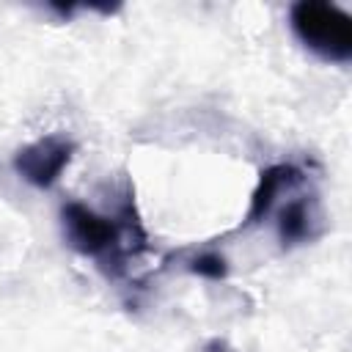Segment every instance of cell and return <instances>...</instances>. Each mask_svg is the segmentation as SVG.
Segmentation results:
<instances>
[{"label":"cell","instance_id":"obj_5","mask_svg":"<svg viewBox=\"0 0 352 352\" xmlns=\"http://www.w3.org/2000/svg\"><path fill=\"white\" fill-rule=\"evenodd\" d=\"M278 236L283 245H297L311 236V209L305 201H289L278 214Z\"/></svg>","mask_w":352,"mask_h":352},{"label":"cell","instance_id":"obj_2","mask_svg":"<svg viewBox=\"0 0 352 352\" xmlns=\"http://www.w3.org/2000/svg\"><path fill=\"white\" fill-rule=\"evenodd\" d=\"M60 217L66 239L74 250L85 256H110V261L116 264V250L121 245V226L116 220L94 212L80 201H69L60 209Z\"/></svg>","mask_w":352,"mask_h":352},{"label":"cell","instance_id":"obj_3","mask_svg":"<svg viewBox=\"0 0 352 352\" xmlns=\"http://www.w3.org/2000/svg\"><path fill=\"white\" fill-rule=\"evenodd\" d=\"M72 154H74V143L66 135H47V138H38V140L22 146L14 154V170L28 184L47 190L69 168Z\"/></svg>","mask_w":352,"mask_h":352},{"label":"cell","instance_id":"obj_6","mask_svg":"<svg viewBox=\"0 0 352 352\" xmlns=\"http://www.w3.org/2000/svg\"><path fill=\"white\" fill-rule=\"evenodd\" d=\"M190 272H195L206 280H223L228 267H226V258L220 253H201L190 261Z\"/></svg>","mask_w":352,"mask_h":352},{"label":"cell","instance_id":"obj_4","mask_svg":"<svg viewBox=\"0 0 352 352\" xmlns=\"http://www.w3.org/2000/svg\"><path fill=\"white\" fill-rule=\"evenodd\" d=\"M302 182V170L292 162H278V165H270L258 173V182H256V190L250 195V206H248V214H245V223H258L267 217V212L272 209L275 198L300 184Z\"/></svg>","mask_w":352,"mask_h":352},{"label":"cell","instance_id":"obj_1","mask_svg":"<svg viewBox=\"0 0 352 352\" xmlns=\"http://www.w3.org/2000/svg\"><path fill=\"white\" fill-rule=\"evenodd\" d=\"M294 36L319 58L346 63L352 58V16L336 3L300 0L289 8Z\"/></svg>","mask_w":352,"mask_h":352}]
</instances>
